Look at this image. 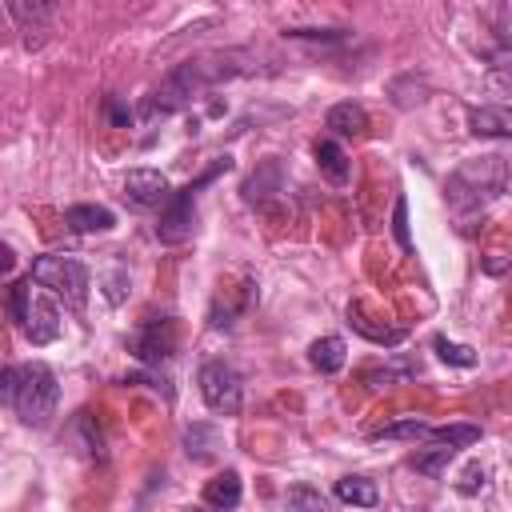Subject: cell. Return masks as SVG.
<instances>
[{"label":"cell","instance_id":"1","mask_svg":"<svg viewBox=\"0 0 512 512\" xmlns=\"http://www.w3.org/2000/svg\"><path fill=\"white\" fill-rule=\"evenodd\" d=\"M256 64H252V52L248 48H228V52H204V56H192V60H184V64H176L156 88H152V96L144 100V116L148 120H164V116H172L176 108H184L192 96H200L204 88H212V84H220V80H232V76H244V72H252Z\"/></svg>","mask_w":512,"mask_h":512},{"label":"cell","instance_id":"2","mask_svg":"<svg viewBox=\"0 0 512 512\" xmlns=\"http://www.w3.org/2000/svg\"><path fill=\"white\" fill-rule=\"evenodd\" d=\"M0 396L4 404L32 428L48 424V416L56 412V400H60V384H56V372L40 360H28V364H8L4 376H0Z\"/></svg>","mask_w":512,"mask_h":512},{"label":"cell","instance_id":"3","mask_svg":"<svg viewBox=\"0 0 512 512\" xmlns=\"http://www.w3.org/2000/svg\"><path fill=\"white\" fill-rule=\"evenodd\" d=\"M508 188V160L504 156H480V160H464L452 176H448V204L456 212H476L488 200H496Z\"/></svg>","mask_w":512,"mask_h":512},{"label":"cell","instance_id":"4","mask_svg":"<svg viewBox=\"0 0 512 512\" xmlns=\"http://www.w3.org/2000/svg\"><path fill=\"white\" fill-rule=\"evenodd\" d=\"M232 168V160L228 156H220V160H212V168H204L196 180H188L180 192H172V200L160 208V220H156V236H160V244H184L188 236H192V228H196V196H200V188H208L220 172H228Z\"/></svg>","mask_w":512,"mask_h":512},{"label":"cell","instance_id":"5","mask_svg":"<svg viewBox=\"0 0 512 512\" xmlns=\"http://www.w3.org/2000/svg\"><path fill=\"white\" fill-rule=\"evenodd\" d=\"M40 288H48L56 300H64L72 312H80L88 304V268L84 260L76 256H60V252H48V256H36L32 260V272H28Z\"/></svg>","mask_w":512,"mask_h":512},{"label":"cell","instance_id":"6","mask_svg":"<svg viewBox=\"0 0 512 512\" xmlns=\"http://www.w3.org/2000/svg\"><path fill=\"white\" fill-rule=\"evenodd\" d=\"M32 284H36L32 276L12 280V288H8V312H12L16 328H20L32 344H52V340L60 336V312H56L52 300L32 296Z\"/></svg>","mask_w":512,"mask_h":512},{"label":"cell","instance_id":"7","mask_svg":"<svg viewBox=\"0 0 512 512\" xmlns=\"http://www.w3.org/2000/svg\"><path fill=\"white\" fill-rule=\"evenodd\" d=\"M128 352L148 364V368H160L164 360L176 356V320L172 316H148L136 324V332L128 336Z\"/></svg>","mask_w":512,"mask_h":512},{"label":"cell","instance_id":"8","mask_svg":"<svg viewBox=\"0 0 512 512\" xmlns=\"http://www.w3.org/2000/svg\"><path fill=\"white\" fill-rule=\"evenodd\" d=\"M200 396L212 412L220 416H236L240 412V400H244V384H240V372L224 360H208L200 368Z\"/></svg>","mask_w":512,"mask_h":512},{"label":"cell","instance_id":"9","mask_svg":"<svg viewBox=\"0 0 512 512\" xmlns=\"http://www.w3.org/2000/svg\"><path fill=\"white\" fill-rule=\"evenodd\" d=\"M124 200L140 212H152V208H164L172 200V188H168V176L156 172V168H132L124 176Z\"/></svg>","mask_w":512,"mask_h":512},{"label":"cell","instance_id":"10","mask_svg":"<svg viewBox=\"0 0 512 512\" xmlns=\"http://www.w3.org/2000/svg\"><path fill=\"white\" fill-rule=\"evenodd\" d=\"M468 132L480 136V140H512V108L508 104L468 108Z\"/></svg>","mask_w":512,"mask_h":512},{"label":"cell","instance_id":"11","mask_svg":"<svg viewBox=\"0 0 512 512\" xmlns=\"http://www.w3.org/2000/svg\"><path fill=\"white\" fill-rule=\"evenodd\" d=\"M324 128H328L332 136H340V140H360V136L368 132V112H364L360 104H352V100H340V104L328 108Z\"/></svg>","mask_w":512,"mask_h":512},{"label":"cell","instance_id":"12","mask_svg":"<svg viewBox=\"0 0 512 512\" xmlns=\"http://www.w3.org/2000/svg\"><path fill=\"white\" fill-rule=\"evenodd\" d=\"M312 156H316V168H320V176H324L328 184H348L352 164H348V152L340 148L336 136H320V140L312 144Z\"/></svg>","mask_w":512,"mask_h":512},{"label":"cell","instance_id":"13","mask_svg":"<svg viewBox=\"0 0 512 512\" xmlns=\"http://www.w3.org/2000/svg\"><path fill=\"white\" fill-rule=\"evenodd\" d=\"M4 4H8L12 24L32 36V32L48 28V20L56 16V4H60V0H4Z\"/></svg>","mask_w":512,"mask_h":512},{"label":"cell","instance_id":"14","mask_svg":"<svg viewBox=\"0 0 512 512\" xmlns=\"http://www.w3.org/2000/svg\"><path fill=\"white\" fill-rule=\"evenodd\" d=\"M64 224L80 236L84 232H108V228H116V212L104 204H72V208H64Z\"/></svg>","mask_w":512,"mask_h":512},{"label":"cell","instance_id":"15","mask_svg":"<svg viewBox=\"0 0 512 512\" xmlns=\"http://www.w3.org/2000/svg\"><path fill=\"white\" fill-rule=\"evenodd\" d=\"M240 496H244V488H240V476L232 468L204 484V504H212V508H236Z\"/></svg>","mask_w":512,"mask_h":512},{"label":"cell","instance_id":"16","mask_svg":"<svg viewBox=\"0 0 512 512\" xmlns=\"http://www.w3.org/2000/svg\"><path fill=\"white\" fill-rule=\"evenodd\" d=\"M348 320H352V328H356L360 336H368L372 344H384V348H392V344H400V340L408 336V328H396V324H372V316H364L360 308H348Z\"/></svg>","mask_w":512,"mask_h":512},{"label":"cell","instance_id":"17","mask_svg":"<svg viewBox=\"0 0 512 512\" xmlns=\"http://www.w3.org/2000/svg\"><path fill=\"white\" fill-rule=\"evenodd\" d=\"M308 360H312V368L324 372V376L340 372V368H344V340H340V336H320V340H312Z\"/></svg>","mask_w":512,"mask_h":512},{"label":"cell","instance_id":"18","mask_svg":"<svg viewBox=\"0 0 512 512\" xmlns=\"http://www.w3.org/2000/svg\"><path fill=\"white\" fill-rule=\"evenodd\" d=\"M336 500L340 504H356V508H376L380 504V492L368 476H344L336 480Z\"/></svg>","mask_w":512,"mask_h":512},{"label":"cell","instance_id":"19","mask_svg":"<svg viewBox=\"0 0 512 512\" xmlns=\"http://www.w3.org/2000/svg\"><path fill=\"white\" fill-rule=\"evenodd\" d=\"M240 192H244V200H248V204H264L272 192H280V164H276V160H268L260 172H252V176L244 180V188H240Z\"/></svg>","mask_w":512,"mask_h":512},{"label":"cell","instance_id":"20","mask_svg":"<svg viewBox=\"0 0 512 512\" xmlns=\"http://www.w3.org/2000/svg\"><path fill=\"white\" fill-rule=\"evenodd\" d=\"M456 452H460L456 444H440V440H436V448L412 456V468H416L420 476H432V480H436V476H444V468L456 460Z\"/></svg>","mask_w":512,"mask_h":512},{"label":"cell","instance_id":"21","mask_svg":"<svg viewBox=\"0 0 512 512\" xmlns=\"http://www.w3.org/2000/svg\"><path fill=\"white\" fill-rule=\"evenodd\" d=\"M428 432H432L428 420H420V416H404V420H396V424L376 428L372 436H376V440H428Z\"/></svg>","mask_w":512,"mask_h":512},{"label":"cell","instance_id":"22","mask_svg":"<svg viewBox=\"0 0 512 512\" xmlns=\"http://www.w3.org/2000/svg\"><path fill=\"white\" fill-rule=\"evenodd\" d=\"M428 440H440V444H456V448H472L480 440V424H468V420H456V424H432Z\"/></svg>","mask_w":512,"mask_h":512},{"label":"cell","instance_id":"23","mask_svg":"<svg viewBox=\"0 0 512 512\" xmlns=\"http://www.w3.org/2000/svg\"><path fill=\"white\" fill-rule=\"evenodd\" d=\"M184 444H188V456H192V460H208V456L216 452V444H220V432H216L212 424H192V428L184 432Z\"/></svg>","mask_w":512,"mask_h":512},{"label":"cell","instance_id":"24","mask_svg":"<svg viewBox=\"0 0 512 512\" xmlns=\"http://www.w3.org/2000/svg\"><path fill=\"white\" fill-rule=\"evenodd\" d=\"M488 76L496 88H512V36H504V44L488 52Z\"/></svg>","mask_w":512,"mask_h":512},{"label":"cell","instance_id":"25","mask_svg":"<svg viewBox=\"0 0 512 512\" xmlns=\"http://www.w3.org/2000/svg\"><path fill=\"white\" fill-rule=\"evenodd\" d=\"M432 348H436V356L444 364H456V368H472L476 364V352L468 344H452L448 336H432Z\"/></svg>","mask_w":512,"mask_h":512},{"label":"cell","instance_id":"26","mask_svg":"<svg viewBox=\"0 0 512 512\" xmlns=\"http://www.w3.org/2000/svg\"><path fill=\"white\" fill-rule=\"evenodd\" d=\"M284 504H288V508H324V504H328V496H324L320 488H308V484H292V488L284 492Z\"/></svg>","mask_w":512,"mask_h":512},{"label":"cell","instance_id":"27","mask_svg":"<svg viewBox=\"0 0 512 512\" xmlns=\"http://www.w3.org/2000/svg\"><path fill=\"white\" fill-rule=\"evenodd\" d=\"M100 108H104V120H108L112 128H128V124H132V108H128L116 92H112V96H104V104H100Z\"/></svg>","mask_w":512,"mask_h":512},{"label":"cell","instance_id":"28","mask_svg":"<svg viewBox=\"0 0 512 512\" xmlns=\"http://www.w3.org/2000/svg\"><path fill=\"white\" fill-rule=\"evenodd\" d=\"M392 232H396L400 248L412 252V236H408V200H404V196H396V208H392Z\"/></svg>","mask_w":512,"mask_h":512},{"label":"cell","instance_id":"29","mask_svg":"<svg viewBox=\"0 0 512 512\" xmlns=\"http://www.w3.org/2000/svg\"><path fill=\"white\" fill-rule=\"evenodd\" d=\"M484 476H488V472H484L480 464H468V472H464V480H460V492H464V496H472V492H480V488L488 484Z\"/></svg>","mask_w":512,"mask_h":512},{"label":"cell","instance_id":"30","mask_svg":"<svg viewBox=\"0 0 512 512\" xmlns=\"http://www.w3.org/2000/svg\"><path fill=\"white\" fill-rule=\"evenodd\" d=\"M504 8H508V12H512V0H504Z\"/></svg>","mask_w":512,"mask_h":512}]
</instances>
